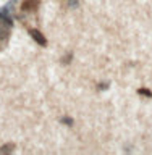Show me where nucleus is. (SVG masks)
Segmentation results:
<instances>
[{
  "label": "nucleus",
  "instance_id": "nucleus-7",
  "mask_svg": "<svg viewBox=\"0 0 152 155\" xmlns=\"http://www.w3.org/2000/svg\"><path fill=\"white\" fill-rule=\"evenodd\" d=\"M70 60H71V53H68V55H66L65 58H62V63H68Z\"/></svg>",
  "mask_w": 152,
  "mask_h": 155
},
{
  "label": "nucleus",
  "instance_id": "nucleus-4",
  "mask_svg": "<svg viewBox=\"0 0 152 155\" xmlns=\"http://www.w3.org/2000/svg\"><path fill=\"white\" fill-rule=\"evenodd\" d=\"M62 123L66 124V126H71V124H73V120L70 118V116H63V118H62Z\"/></svg>",
  "mask_w": 152,
  "mask_h": 155
},
{
  "label": "nucleus",
  "instance_id": "nucleus-8",
  "mask_svg": "<svg viewBox=\"0 0 152 155\" xmlns=\"http://www.w3.org/2000/svg\"><path fill=\"white\" fill-rule=\"evenodd\" d=\"M0 15H2V12H0Z\"/></svg>",
  "mask_w": 152,
  "mask_h": 155
},
{
  "label": "nucleus",
  "instance_id": "nucleus-6",
  "mask_svg": "<svg viewBox=\"0 0 152 155\" xmlns=\"http://www.w3.org/2000/svg\"><path fill=\"white\" fill-rule=\"evenodd\" d=\"M107 87H109V84H107V82H100V84H99V91H105Z\"/></svg>",
  "mask_w": 152,
  "mask_h": 155
},
{
  "label": "nucleus",
  "instance_id": "nucleus-3",
  "mask_svg": "<svg viewBox=\"0 0 152 155\" xmlns=\"http://www.w3.org/2000/svg\"><path fill=\"white\" fill-rule=\"evenodd\" d=\"M13 149H15V145H13V144H7V145H3V147L0 149V153H7V152H12Z\"/></svg>",
  "mask_w": 152,
  "mask_h": 155
},
{
  "label": "nucleus",
  "instance_id": "nucleus-2",
  "mask_svg": "<svg viewBox=\"0 0 152 155\" xmlns=\"http://www.w3.org/2000/svg\"><path fill=\"white\" fill-rule=\"evenodd\" d=\"M39 7V0H26L23 3V10L24 12H34Z\"/></svg>",
  "mask_w": 152,
  "mask_h": 155
},
{
  "label": "nucleus",
  "instance_id": "nucleus-5",
  "mask_svg": "<svg viewBox=\"0 0 152 155\" xmlns=\"http://www.w3.org/2000/svg\"><path fill=\"white\" fill-rule=\"evenodd\" d=\"M138 92H139L141 95H146V97H152V92H150L149 89H139Z\"/></svg>",
  "mask_w": 152,
  "mask_h": 155
},
{
  "label": "nucleus",
  "instance_id": "nucleus-1",
  "mask_svg": "<svg viewBox=\"0 0 152 155\" xmlns=\"http://www.w3.org/2000/svg\"><path fill=\"white\" fill-rule=\"evenodd\" d=\"M29 36H31L39 45H47V41H46V37H44V34L41 31H37V29H31V31H29Z\"/></svg>",
  "mask_w": 152,
  "mask_h": 155
}]
</instances>
